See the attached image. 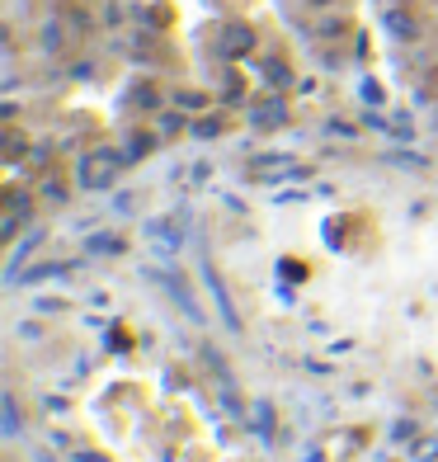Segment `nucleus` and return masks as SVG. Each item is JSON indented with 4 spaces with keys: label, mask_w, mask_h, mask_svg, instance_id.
Masks as SVG:
<instances>
[]
</instances>
